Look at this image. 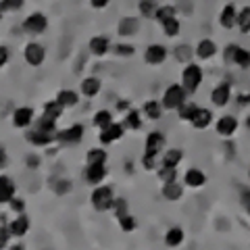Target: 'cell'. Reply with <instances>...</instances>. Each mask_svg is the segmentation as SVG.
Wrapping results in <instances>:
<instances>
[{"label":"cell","instance_id":"cell-24","mask_svg":"<svg viewBox=\"0 0 250 250\" xmlns=\"http://www.w3.org/2000/svg\"><path fill=\"white\" fill-rule=\"evenodd\" d=\"M210 123H213V111H210V108H205V106H198V111L192 117L190 125L196 129H207Z\"/></svg>","mask_w":250,"mask_h":250},{"label":"cell","instance_id":"cell-32","mask_svg":"<svg viewBox=\"0 0 250 250\" xmlns=\"http://www.w3.org/2000/svg\"><path fill=\"white\" fill-rule=\"evenodd\" d=\"M173 17H177V9L173 4H159V9H156V13H154V19L161 23H165V21H169V19H173Z\"/></svg>","mask_w":250,"mask_h":250},{"label":"cell","instance_id":"cell-23","mask_svg":"<svg viewBox=\"0 0 250 250\" xmlns=\"http://www.w3.org/2000/svg\"><path fill=\"white\" fill-rule=\"evenodd\" d=\"M88 50L94 54V57H104V54L111 50V42H108L106 36H94L88 42Z\"/></svg>","mask_w":250,"mask_h":250},{"label":"cell","instance_id":"cell-10","mask_svg":"<svg viewBox=\"0 0 250 250\" xmlns=\"http://www.w3.org/2000/svg\"><path fill=\"white\" fill-rule=\"evenodd\" d=\"M231 100V85L228 82H221L217 83L213 90H210V104L217 106V108H223L228 106Z\"/></svg>","mask_w":250,"mask_h":250},{"label":"cell","instance_id":"cell-4","mask_svg":"<svg viewBox=\"0 0 250 250\" xmlns=\"http://www.w3.org/2000/svg\"><path fill=\"white\" fill-rule=\"evenodd\" d=\"M21 29L25 31V34H29V36H40V34H44V31L48 29V19H46L44 13L36 11V13H31V15H27V17L23 19Z\"/></svg>","mask_w":250,"mask_h":250},{"label":"cell","instance_id":"cell-39","mask_svg":"<svg viewBox=\"0 0 250 250\" xmlns=\"http://www.w3.org/2000/svg\"><path fill=\"white\" fill-rule=\"evenodd\" d=\"M173 54H175V59L179 62H190L192 57H194V48H192V46H188V44H179V46H175Z\"/></svg>","mask_w":250,"mask_h":250},{"label":"cell","instance_id":"cell-6","mask_svg":"<svg viewBox=\"0 0 250 250\" xmlns=\"http://www.w3.org/2000/svg\"><path fill=\"white\" fill-rule=\"evenodd\" d=\"M225 61L238 65L240 69H248L250 67V50H246L244 46L229 44L228 48H225Z\"/></svg>","mask_w":250,"mask_h":250},{"label":"cell","instance_id":"cell-42","mask_svg":"<svg viewBox=\"0 0 250 250\" xmlns=\"http://www.w3.org/2000/svg\"><path fill=\"white\" fill-rule=\"evenodd\" d=\"M156 175H159V179L163 184H167V182H175L177 179V167H159L156 169Z\"/></svg>","mask_w":250,"mask_h":250},{"label":"cell","instance_id":"cell-53","mask_svg":"<svg viewBox=\"0 0 250 250\" xmlns=\"http://www.w3.org/2000/svg\"><path fill=\"white\" fill-rule=\"evenodd\" d=\"M6 163H9V154H6V150L0 146V169L6 167Z\"/></svg>","mask_w":250,"mask_h":250},{"label":"cell","instance_id":"cell-22","mask_svg":"<svg viewBox=\"0 0 250 250\" xmlns=\"http://www.w3.org/2000/svg\"><path fill=\"white\" fill-rule=\"evenodd\" d=\"M140 31V19L138 17H123L117 23V34L123 38H134Z\"/></svg>","mask_w":250,"mask_h":250},{"label":"cell","instance_id":"cell-11","mask_svg":"<svg viewBox=\"0 0 250 250\" xmlns=\"http://www.w3.org/2000/svg\"><path fill=\"white\" fill-rule=\"evenodd\" d=\"M125 136V125L123 123H117L113 121L111 125H106V127L100 129V134H98V140H100V144H113V142H119V140Z\"/></svg>","mask_w":250,"mask_h":250},{"label":"cell","instance_id":"cell-34","mask_svg":"<svg viewBox=\"0 0 250 250\" xmlns=\"http://www.w3.org/2000/svg\"><path fill=\"white\" fill-rule=\"evenodd\" d=\"M113 121H115V117H113V113L108 111V108H100V111H96V115H94V119H92L94 127H98V129H103V127H106V125H111Z\"/></svg>","mask_w":250,"mask_h":250},{"label":"cell","instance_id":"cell-50","mask_svg":"<svg viewBox=\"0 0 250 250\" xmlns=\"http://www.w3.org/2000/svg\"><path fill=\"white\" fill-rule=\"evenodd\" d=\"M11 61V50L6 46H0V69L6 67V62Z\"/></svg>","mask_w":250,"mask_h":250},{"label":"cell","instance_id":"cell-17","mask_svg":"<svg viewBox=\"0 0 250 250\" xmlns=\"http://www.w3.org/2000/svg\"><path fill=\"white\" fill-rule=\"evenodd\" d=\"M17 194V184L11 175H0V205H9Z\"/></svg>","mask_w":250,"mask_h":250},{"label":"cell","instance_id":"cell-41","mask_svg":"<svg viewBox=\"0 0 250 250\" xmlns=\"http://www.w3.org/2000/svg\"><path fill=\"white\" fill-rule=\"evenodd\" d=\"M6 215H0V248H6L11 242V231H9V221L4 219Z\"/></svg>","mask_w":250,"mask_h":250},{"label":"cell","instance_id":"cell-9","mask_svg":"<svg viewBox=\"0 0 250 250\" xmlns=\"http://www.w3.org/2000/svg\"><path fill=\"white\" fill-rule=\"evenodd\" d=\"M25 140L31 146H44L46 148L52 142H57V131H46V129H40L34 125V129H27Z\"/></svg>","mask_w":250,"mask_h":250},{"label":"cell","instance_id":"cell-52","mask_svg":"<svg viewBox=\"0 0 250 250\" xmlns=\"http://www.w3.org/2000/svg\"><path fill=\"white\" fill-rule=\"evenodd\" d=\"M108 2H111V0H90V6H92V9H106V6H108Z\"/></svg>","mask_w":250,"mask_h":250},{"label":"cell","instance_id":"cell-46","mask_svg":"<svg viewBox=\"0 0 250 250\" xmlns=\"http://www.w3.org/2000/svg\"><path fill=\"white\" fill-rule=\"evenodd\" d=\"M111 210L115 213V217H121V215H125V213H129V202L125 200V198H115Z\"/></svg>","mask_w":250,"mask_h":250},{"label":"cell","instance_id":"cell-33","mask_svg":"<svg viewBox=\"0 0 250 250\" xmlns=\"http://www.w3.org/2000/svg\"><path fill=\"white\" fill-rule=\"evenodd\" d=\"M184 238H186L184 229L175 225V228L167 229V233H165V244L171 246V248H175V246H179V244H184Z\"/></svg>","mask_w":250,"mask_h":250},{"label":"cell","instance_id":"cell-30","mask_svg":"<svg viewBox=\"0 0 250 250\" xmlns=\"http://www.w3.org/2000/svg\"><path fill=\"white\" fill-rule=\"evenodd\" d=\"M106 161H108V152L104 148H90L88 154H85V163H88V165H96V163L106 165Z\"/></svg>","mask_w":250,"mask_h":250},{"label":"cell","instance_id":"cell-40","mask_svg":"<svg viewBox=\"0 0 250 250\" xmlns=\"http://www.w3.org/2000/svg\"><path fill=\"white\" fill-rule=\"evenodd\" d=\"M236 25L240 27V31L250 34V6H244V9L238 11V23Z\"/></svg>","mask_w":250,"mask_h":250},{"label":"cell","instance_id":"cell-47","mask_svg":"<svg viewBox=\"0 0 250 250\" xmlns=\"http://www.w3.org/2000/svg\"><path fill=\"white\" fill-rule=\"evenodd\" d=\"M142 167L146 171H154V169H159V156H154V154H146L142 156Z\"/></svg>","mask_w":250,"mask_h":250},{"label":"cell","instance_id":"cell-49","mask_svg":"<svg viewBox=\"0 0 250 250\" xmlns=\"http://www.w3.org/2000/svg\"><path fill=\"white\" fill-rule=\"evenodd\" d=\"M9 207H11V210H13L15 215H17V213H25V200L19 198V196H15V198L9 202Z\"/></svg>","mask_w":250,"mask_h":250},{"label":"cell","instance_id":"cell-20","mask_svg":"<svg viewBox=\"0 0 250 250\" xmlns=\"http://www.w3.org/2000/svg\"><path fill=\"white\" fill-rule=\"evenodd\" d=\"M100 90H103V82L98 80V77H83L82 83H80V94L85 98H94V96H98Z\"/></svg>","mask_w":250,"mask_h":250},{"label":"cell","instance_id":"cell-21","mask_svg":"<svg viewBox=\"0 0 250 250\" xmlns=\"http://www.w3.org/2000/svg\"><path fill=\"white\" fill-rule=\"evenodd\" d=\"M184 184L188 188H194V190H198V188H202V186L207 184V173L202 169H198V167H190L184 173Z\"/></svg>","mask_w":250,"mask_h":250},{"label":"cell","instance_id":"cell-29","mask_svg":"<svg viewBox=\"0 0 250 250\" xmlns=\"http://www.w3.org/2000/svg\"><path fill=\"white\" fill-rule=\"evenodd\" d=\"M163 111H165V108H163L161 100H148V103L142 106V115L150 121H159L163 117Z\"/></svg>","mask_w":250,"mask_h":250},{"label":"cell","instance_id":"cell-44","mask_svg":"<svg viewBox=\"0 0 250 250\" xmlns=\"http://www.w3.org/2000/svg\"><path fill=\"white\" fill-rule=\"evenodd\" d=\"M52 190L57 192L59 196H65V194H69L73 190V184H71V179H59V182L52 184Z\"/></svg>","mask_w":250,"mask_h":250},{"label":"cell","instance_id":"cell-3","mask_svg":"<svg viewBox=\"0 0 250 250\" xmlns=\"http://www.w3.org/2000/svg\"><path fill=\"white\" fill-rule=\"evenodd\" d=\"M202 80H205V71H202V67L198 62H186L184 71H182V85L186 88L188 94H194L198 92Z\"/></svg>","mask_w":250,"mask_h":250},{"label":"cell","instance_id":"cell-13","mask_svg":"<svg viewBox=\"0 0 250 250\" xmlns=\"http://www.w3.org/2000/svg\"><path fill=\"white\" fill-rule=\"evenodd\" d=\"M144 61L148 62V65H152V67L163 65V62L167 61V46H163V44H150L146 48V52H144Z\"/></svg>","mask_w":250,"mask_h":250},{"label":"cell","instance_id":"cell-28","mask_svg":"<svg viewBox=\"0 0 250 250\" xmlns=\"http://www.w3.org/2000/svg\"><path fill=\"white\" fill-rule=\"evenodd\" d=\"M161 194H163V198H165V200L175 202V200L182 198V194H184V186H182V184H177V179H175V182H167V184H163Z\"/></svg>","mask_w":250,"mask_h":250},{"label":"cell","instance_id":"cell-43","mask_svg":"<svg viewBox=\"0 0 250 250\" xmlns=\"http://www.w3.org/2000/svg\"><path fill=\"white\" fill-rule=\"evenodd\" d=\"M25 0H0V11L2 13H17L23 9Z\"/></svg>","mask_w":250,"mask_h":250},{"label":"cell","instance_id":"cell-5","mask_svg":"<svg viewBox=\"0 0 250 250\" xmlns=\"http://www.w3.org/2000/svg\"><path fill=\"white\" fill-rule=\"evenodd\" d=\"M85 134V127L82 123H73L65 129H57V142L61 146H73V144H80L83 140Z\"/></svg>","mask_w":250,"mask_h":250},{"label":"cell","instance_id":"cell-26","mask_svg":"<svg viewBox=\"0 0 250 250\" xmlns=\"http://www.w3.org/2000/svg\"><path fill=\"white\" fill-rule=\"evenodd\" d=\"M184 161V150L182 148H167L163 150L161 156V165L163 167H179V163Z\"/></svg>","mask_w":250,"mask_h":250},{"label":"cell","instance_id":"cell-51","mask_svg":"<svg viewBox=\"0 0 250 250\" xmlns=\"http://www.w3.org/2000/svg\"><path fill=\"white\" fill-rule=\"evenodd\" d=\"M240 200H242V207H244V210L250 215V190H248V188H246V190H242Z\"/></svg>","mask_w":250,"mask_h":250},{"label":"cell","instance_id":"cell-36","mask_svg":"<svg viewBox=\"0 0 250 250\" xmlns=\"http://www.w3.org/2000/svg\"><path fill=\"white\" fill-rule=\"evenodd\" d=\"M156 9H159V4H156V0H140L138 2V13H140V17H144V19H154V13Z\"/></svg>","mask_w":250,"mask_h":250},{"label":"cell","instance_id":"cell-12","mask_svg":"<svg viewBox=\"0 0 250 250\" xmlns=\"http://www.w3.org/2000/svg\"><path fill=\"white\" fill-rule=\"evenodd\" d=\"M165 144H167V140L163 136V131H150L144 140V152L159 156V154H163V150H165Z\"/></svg>","mask_w":250,"mask_h":250},{"label":"cell","instance_id":"cell-54","mask_svg":"<svg viewBox=\"0 0 250 250\" xmlns=\"http://www.w3.org/2000/svg\"><path fill=\"white\" fill-rule=\"evenodd\" d=\"M238 104H240V106L250 104V94H240V96H238Z\"/></svg>","mask_w":250,"mask_h":250},{"label":"cell","instance_id":"cell-35","mask_svg":"<svg viewBox=\"0 0 250 250\" xmlns=\"http://www.w3.org/2000/svg\"><path fill=\"white\" fill-rule=\"evenodd\" d=\"M196 111H198V104H194V103H190V100H186V103L177 108V117H179V121L190 123V121H192V117L196 115Z\"/></svg>","mask_w":250,"mask_h":250},{"label":"cell","instance_id":"cell-2","mask_svg":"<svg viewBox=\"0 0 250 250\" xmlns=\"http://www.w3.org/2000/svg\"><path fill=\"white\" fill-rule=\"evenodd\" d=\"M186 100H188V92L182 83L167 85L165 92H163V96H161V103H163V108H165V111H177Z\"/></svg>","mask_w":250,"mask_h":250},{"label":"cell","instance_id":"cell-48","mask_svg":"<svg viewBox=\"0 0 250 250\" xmlns=\"http://www.w3.org/2000/svg\"><path fill=\"white\" fill-rule=\"evenodd\" d=\"M42 165V159H40V154H36V152H29L25 156V167L27 169H38Z\"/></svg>","mask_w":250,"mask_h":250},{"label":"cell","instance_id":"cell-25","mask_svg":"<svg viewBox=\"0 0 250 250\" xmlns=\"http://www.w3.org/2000/svg\"><path fill=\"white\" fill-rule=\"evenodd\" d=\"M123 125H125V129H142V125H144L142 111H138V108H127V111H125V117H123Z\"/></svg>","mask_w":250,"mask_h":250},{"label":"cell","instance_id":"cell-27","mask_svg":"<svg viewBox=\"0 0 250 250\" xmlns=\"http://www.w3.org/2000/svg\"><path fill=\"white\" fill-rule=\"evenodd\" d=\"M57 100L62 108H73V106L80 104V92H75L71 88H62L57 94Z\"/></svg>","mask_w":250,"mask_h":250},{"label":"cell","instance_id":"cell-55","mask_svg":"<svg viewBox=\"0 0 250 250\" xmlns=\"http://www.w3.org/2000/svg\"><path fill=\"white\" fill-rule=\"evenodd\" d=\"M2 15H4V13H2V11H0V21H2Z\"/></svg>","mask_w":250,"mask_h":250},{"label":"cell","instance_id":"cell-31","mask_svg":"<svg viewBox=\"0 0 250 250\" xmlns=\"http://www.w3.org/2000/svg\"><path fill=\"white\" fill-rule=\"evenodd\" d=\"M62 108L59 104V100L54 98V100H48V103H44V108H42V115L44 117H48V119H54V121H59L61 119V115H62Z\"/></svg>","mask_w":250,"mask_h":250},{"label":"cell","instance_id":"cell-37","mask_svg":"<svg viewBox=\"0 0 250 250\" xmlns=\"http://www.w3.org/2000/svg\"><path fill=\"white\" fill-rule=\"evenodd\" d=\"M179 31H182V23H179L177 17H173V19H169V21L163 23V34H165L167 38H177Z\"/></svg>","mask_w":250,"mask_h":250},{"label":"cell","instance_id":"cell-38","mask_svg":"<svg viewBox=\"0 0 250 250\" xmlns=\"http://www.w3.org/2000/svg\"><path fill=\"white\" fill-rule=\"evenodd\" d=\"M117 221H119L121 231H125V233L134 231V229L138 228V221H136V217L131 215V213H125V215H121V217H117Z\"/></svg>","mask_w":250,"mask_h":250},{"label":"cell","instance_id":"cell-18","mask_svg":"<svg viewBox=\"0 0 250 250\" xmlns=\"http://www.w3.org/2000/svg\"><path fill=\"white\" fill-rule=\"evenodd\" d=\"M9 231L13 238H23L29 231V219L25 213H17V217L9 221Z\"/></svg>","mask_w":250,"mask_h":250},{"label":"cell","instance_id":"cell-16","mask_svg":"<svg viewBox=\"0 0 250 250\" xmlns=\"http://www.w3.org/2000/svg\"><path fill=\"white\" fill-rule=\"evenodd\" d=\"M217 44L210 40V38H202V40L196 44V48H194V57L200 59V61H210L213 57H217Z\"/></svg>","mask_w":250,"mask_h":250},{"label":"cell","instance_id":"cell-1","mask_svg":"<svg viewBox=\"0 0 250 250\" xmlns=\"http://www.w3.org/2000/svg\"><path fill=\"white\" fill-rule=\"evenodd\" d=\"M115 192L111 186H104V184H98L94 186V190L90 194V202L92 207L98 210V213H106V210L113 208V202H115Z\"/></svg>","mask_w":250,"mask_h":250},{"label":"cell","instance_id":"cell-8","mask_svg":"<svg viewBox=\"0 0 250 250\" xmlns=\"http://www.w3.org/2000/svg\"><path fill=\"white\" fill-rule=\"evenodd\" d=\"M11 121H13V127H17V129H29L31 125H34V121H36V111L31 106H17L13 111Z\"/></svg>","mask_w":250,"mask_h":250},{"label":"cell","instance_id":"cell-7","mask_svg":"<svg viewBox=\"0 0 250 250\" xmlns=\"http://www.w3.org/2000/svg\"><path fill=\"white\" fill-rule=\"evenodd\" d=\"M23 59L29 67H40L46 61V48L40 42H27L23 48Z\"/></svg>","mask_w":250,"mask_h":250},{"label":"cell","instance_id":"cell-45","mask_svg":"<svg viewBox=\"0 0 250 250\" xmlns=\"http://www.w3.org/2000/svg\"><path fill=\"white\" fill-rule=\"evenodd\" d=\"M115 54L117 57H134L136 54V48H134V44H125V42H121V44H115Z\"/></svg>","mask_w":250,"mask_h":250},{"label":"cell","instance_id":"cell-19","mask_svg":"<svg viewBox=\"0 0 250 250\" xmlns=\"http://www.w3.org/2000/svg\"><path fill=\"white\" fill-rule=\"evenodd\" d=\"M236 23H238V9H236V4L228 2L221 9V13H219V25L223 29H233Z\"/></svg>","mask_w":250,"mask_h":250},{"label":"cell","instance_id":"cell-14","mask_svg":"<svg viewBox=\"0 0 250 250\" xmlns=\"http://www.w3.org/2000/svg\"><path fill=\"white\" fill-rule=\"evenodd\" d=\"M215 129H217V134L221 136V138H231L238 131V119L233 115L219 117L217 123H215Z\"/></svg>","mask_w":250,"mask_h":250},{"label":"cell","instance_id":"cell-15","mask_svg":"<svg viewBox=\"0 0 250 250\" xmlns=\"http://www.w3.org/2000/svg\"><path fill=\"white\" fill-rule=\"evenodd\" d=\"M104 177H106V165H100V163H96V165H88V163H85L83 179H85V182H88L90 186L103 184Z\"/></svg>","mask_w":250,"mask_h":250}]
</instances>
